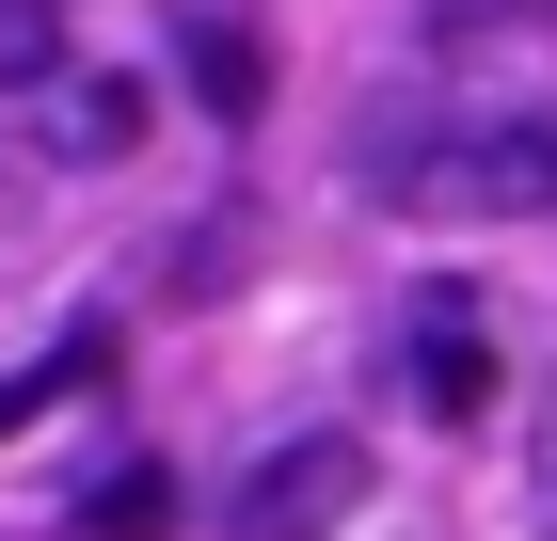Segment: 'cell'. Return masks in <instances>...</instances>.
I'll list each match as a JSON object with an SVG mask.
<instances>
[{
	"label": "cell",
	"mask_w": 557,
	"mask_h": 541,
	"mask_svg": "<svg viewBox=\"0 0 557 541\" xmlns=\"http://www.w3.org/2000/svg\"><path fill=\"white\" fill-rule=\"evenodd\" d=\"M367 192L383 208H414V223H494V208H557V112H398V127H367Z\"/></svg>",
	"instance_id": "6da1fadb"
},
{
	"label": "cell",
	"mask_w": 557,
	"mask_h": 541,
	"mask_svg": "<svg viewBox=\"0 0 557 541\" xmlns=\"http://www.w3.org/2000/svg\"><path fill=\"white\" fill-rule=\"evenodd\" d=\"M350 509H367V446H350V430H287V446L223 494V526L239 541H335Z\"/></svg>",
	"instance_id": "7a4b0ae2"
},
{
	"label": "cell",
	"mask_w": 557,
	"mask_h": 541,
	"mask_svg": "<svg viewBox=\"0 0 557 541\" xmlns=\"http://www.w3.org/2000/svg\"><path fill=\"white\" fill-rule=\"evenodd\" d=\"M414 398H430V415H494V351H478V303L462 287L414 303Z\"/></svg>",
	"instance_id": "3957f363"
},
{
	"label": "cell",
	"mask_w": 557,
	"mask_h": 541,
	"mask_svg": "<svg viewBox=\"0 0 557 541\" xmlns=\"http://www.w3.org/2000/svg\"><path fill=\"white\" fill-rule=\"evenodd\" d=\"M128 144H144V96L128 81H81V64L48 81V160H128Z\"/></svg>",
	"instance_id": "277c9868"
},
{
	"label": "cell",
	"mask_w": 557,
	"mask_h": 541,
	"mask_svg": "<svg viewBox=\"0 0 557 541\" xmlns=\"http://www.w3.org/2000/svg\"><path fill=\"white\" fill-rule=\"evenodd\" d=\"M175 64H191V96H208L223 127H239V112H256V96H271V48L239 33V16H191V33H175Z\"/></svg>",
	"instance_id": "5b68a950"
},
{
	"label": "cell",
	"mask_w": 557,
	"mask_h": 541,
	"mask_svg": "<svg viewBox=\"0 0 557 541\" xmlns=\"http://www.w3.org/2000/svg\"><path fill=\"white\" fill-rule=\"evenodd\" d=\"M96 382H112V319H81L64 351H48V367H16V382H0V446H16L48 398H96Z\"/></svg>",
	"instance_id": "8992f818"
},
{
	"label": "cell",
	"mask_w": 557,
	"mask_h": 541,
	"mask_svg": "<svg viewBox=\"0 0 557 541\" xmlns=\"http://www.w3.org/2000/svg\"><path fill=\"white\" fill-rule=\"evenodd\" d=\"M81 526H96V541H160V526H175V478H160V462L96 478V494H81Z\"/></svg>",
	"instance_id": "52a82bcc"
},
{
	"label": "cell",
	"mask_w": 557,
	"mask_h": 541,
	"mask_svg": "<svg viewBox=\"0 0 557 541\" xmlns=\"http://www.w3.org/2000/svg\"><path fill=\"white\" fill-rule=\"evenodd\" d=\"M0 81H16V96L64 81V16H48V0H0Z\"/></svg>",
	"instance_id": "ba28073f"
}]
</instances>
